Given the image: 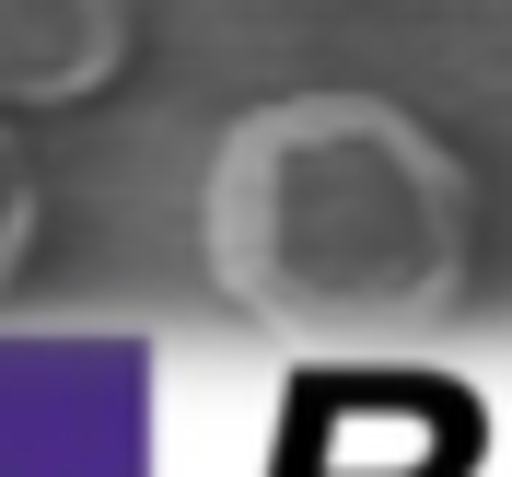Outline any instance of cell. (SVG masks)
<instances>
[{
    "label": "cell",
    "instance_id": "6da1fadb",
    "mask_svg": "<svg viewBox=\"0 0 512 477\" xmlns=\"http://www.w3.org/2000/svg\"><path fill=\"white\" fill-rule=\"evenodd\" d=\"M210 291L303 361H384L454 326L478 268L466 163L384 94H280L210 140Z\"/></svg>",
    "mask_w": 512,
    "mask_h": 477
},
{
    "label": "cell",
    "instance_id": "7a4b0ae2",
    "mask_svg": "<svg viewBox=\"0 0 512 477\" xmlns=\"http://www.w3.org/2000/svg\"><path fill=\"white\" fill-rule=\"evenodd\" d=\"M140 59V0H0V128L105 105Z\"/></svg>",
    "mask_w": 512,
    "mask_h": 477
},
{
    "label": "cell",
    "instance_id": "3957f363",
    "mask_svg": "<svg viewBox=\"0 0 512 477\" xmlns=\"http://www.w3.org/2000/svg\"><path fill=\"white\" fill-rule=\"evenodd\" d=\"M35 222H47V198H35V163H24V140L0 128V303L24 291V268H35Z\"/></svg>",
    "mask_w": 512,
    "mask_h": 477
}]
</instances>
